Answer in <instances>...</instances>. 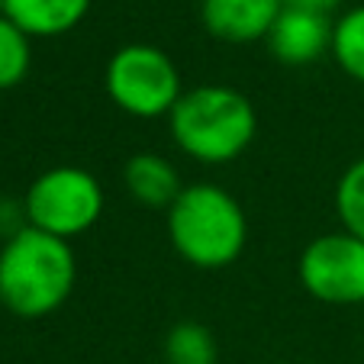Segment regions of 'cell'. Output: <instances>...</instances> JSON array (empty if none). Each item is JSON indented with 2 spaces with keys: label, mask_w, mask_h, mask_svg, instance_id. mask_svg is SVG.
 Segmentation results:
<instances>
[{
  "label": "cell",
  "mask_w": 364,
  "mask_h": 364,
  "mask_svg": "<svg viewBox=\"0 0 364 364\" xmlns=\"http://www.w3.org/2000/svg\"><path fill=\"white\" fill-rule=\"evenodd\" d=\"M277 364H290V361H277Z\"/></svg>",
  "instance_id": "obj_17"
},
{
  "label": "cell",
  "mask_w": 364,
  "mask_h": 364,
  "mask_svg": "<svg viewBox=\"0 0 364 364\" xmlns=\"http://www.w3.org/2000/svg\"><path fill=\"white\" fill-rule=\"evenodd\" d=\"M90 0H4V16L29 39H58L84 23Z\"/></svg>",
  "instance_id": "obj_10"
},
{
  "label": "cell",
  "mask_w": 364,
  "mask_h": 364,
  "mask_svg": "<svg viewBox=\"0 0 364 364\" xmlns=\"http://www.w3.org/2000/svg\"><path fill=\"white\" fill-rule=\"evenodd\" d=\"M165 364H220L216 336L203 323H174L165 336Z\"/></svg>",
  "instance_id": "obj_11"
},
{
  "label": "cell",
  "mask_w": 364,
  "mask_h": 364,
  "mask_svg": "<svg viewBox=\"0 0 364 364\" xmlns=\"http://www.w3.org/2000/svg\"><path fill=\"white\" fill-rule=\"evenodd\" d=\"M33 68V39L0 16V90L20 87Z\"/></svg>",
  "instance_id": "obj_13"
},
{
  "label": "cell",
  "mask_w": 364,
  "mask_h": 364,
  "mask_svg": "<svg viewBox=\"0 0 364 364\" xmlns=\"http://www.w3.org/2000/svg\"><path fill=\"white\" fill-rule=\"evenodd\" d=\"M103 87L113 107L132 119L171 117L184 97V81L174 58L149 42L119 46L103 68Z\"/></svg>",
  "instance_id": "obj_4"
},
{
  "label": "cell",
  "mask_w": 364,
  "mask_h": 364,
  "mask_svg": "<svg viewBox=\"0 0 364 364\" xmlns=\"http://www.w3.org/2000/svg\"><path fill=\"white\" fill-rule=\"evenodd\" d=\"M281 0H200V20L213 39L229 46L268 39L274 20L281 16Z\"/></svg>",
  "instance_id": "obj_8"
},
{
  "label": "cell",
  "mask_w": 364,
  "mask_h": 364,
  "mask_svg": "<svg viewBox=\"0 0 364 364\" xmlns=\"http://www.w3.org/2000/svg\"><path fill=\"white\" fill-rule=\"evenodd\" d=\"M332 58L351 77L364 84V4L345 10L332 26Z\"/></svg>",
  "instance_id": "obj_12"
},
{
  "label": "cell",
  "mask_w": 364,
  "mask_h": 364,
  "mask_svg": "<svg viewBox=\"0 0 364 364\" xmlns=\"http://www.w3.org/2000/svg\"><path fill=\"white\" fill-rule=\"evenodd\" d=\"M332 26L336 23L329 20V14L284 7L264 42L281 65L303 68V65H313L332 52Z\"/></svg>",
  "instance_id": "obj_7"
},
{
  "label": "cell",
  "mask_w": 364,
  "mask_h": 364,
  "mask_svg": "<svg viewBox=\"0 0 364 364\" xmlns=\"http://www.w3.org/2000/svg\"><path fill=\"white\" fill-rule=\"evenodd\" d=\"M77 284L71 242L23 226L0 248V303L20 319H46L68 303Z\"/></svg>",
  "instance_id": "obj_2"
},
{
  "label": "cell",
  "mask_w": 364,
  "mask_h": 364,
  "mask_svg": "<svg viewBox=\"0 0 364 364\" xmlns=\"http://www.w3.org/2000/svg\"><path fill=\"white\" fill-rule=\"evenodd\" d=\"M168 242L184 264L223 271L235 264L248 242V216L239 197L213 181H193L165 213Z\"/></svg>",
  "instance_id": "obj_3"
},
{
  "label": "cell",
  "mask_w": 364,
  "mask_h": 364,
  "mask_svg": "<svg viewBox=\"0 0 364 364\" xmlns=\"http://www.w3.org/2000/svg\"><path fill=\"white\" fill-rule=\"evenodd\" d=\"M0 16H4V0H0Z\"/></svg>",
  "instance_id": "obj_16"
},
{
  "label": "cell",
  "mask_w": 364,
  "mask_h": 364,
  "mask_svg": "<svg viewBox=\"0 0 364 364\" xmlns=\"http://www.w3.org/2000/svg\"><path fill=\"white\" fill-rule=\"evenodd\" d=\"M123 187L139 206H145V210H165L168 213L187 184L181 181L178 165L168 155L136 151L123 165Z\"/></svg>",
  "instance_id": "obj_9"
},
{
  "label": "cell",
  "mask_w": 364,
  "mask_h": 364,
  "mask_svg": "<svg viewBox=\"0 0 364 364\" xmlns=\"http://www.w3.org/2000/svg\"><path fill=\"white\" fill-rule=\"evenodd\" d=\"M336 213L345 232L364 242V159L351 161L336 184Z\"/></svg>",
  "instance_id": "obj_14"
},
{
  "label": "cell",
  "mask_w": 364,
  "mask_h": 364,
  "mask_svg": "<svg viewBox=\"0 0 364 364\" xmlns=\"http://www.w3.org/2000/svg\"><path fill=\"white\" fill-rule=\"evenodd\" d=\"M171 142L197 165H232L258 136V110L229 84H200L184 90L168 117Z\"/></svg>",
  "instance_id": "obj_1"
},
{
  "label": "cell",
  "mask_w": 364,
  "mask_h": 364,
  "mask_svg": "<svg viewBox=\"0 0 364 364\" xmlns=\"http://www.w3.org/2000/svg\"><path fill=\"white\" fill-rule=\"evenodd\" d=\"M296 277L319 303L358 306L364 303V242L351 232H323L300 252Z\"/></svg>",
  "instance_id": "obj_6"
},
{
  "label": "cell",
  "mask_w": 364,
  "mask_h": 364,
  "mask_svg": "<svg viewBox=\"0 0 364 364\" xmlns=\"http://www.w3.org/2000/svg\"><path fill=\"white\" fill-rule=\"evenodd\" d=\"M284 7H296V10H316V14H332L342 0H281Z\"/></svg>",
  "instance_id": "obj_15"
},
{
  "label": "cell",
  "mask_w": 364,
  "mask_h": 364,
  "mask_svg": "<svg viewBox=\"0 0 364 364\" xmlns=\"http://www.w3.org/2000/svg\"><path fill=\"white\" fill-rule=\"evenodd\" d=\"M103 184L77 165H55L42 171L23 197L26 226L65 242L90 232L103 216Z\"/></svg>",
  "instance_id": "obj_5"
}]
</instances>
